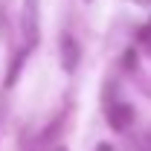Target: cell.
Here are the masks:
<instances>
[{
  "instance_id": "obj_1",
  "label": "cell",
  "mask_w": 151,
  "mask_h": 151,
  "mask_svg": "<svg viewBox=\"0 0 151 151\" xmlns=\"http://www.w3.org/2000/svg\"><path fill=\"white\" fill-rule=\"evenodd\" d=\"M38 29H41L38 0H23V12H20V32H23V44H26V50H32V47L38 44Z\"/></svg>"
},
{
  "instance_id": "obj_2",
  "label": "cell",
  "mask_w": 151,
  "mask_h": 151,
  "mask_svg": "<svg viewBox=\"0 0 151 151\" xmlns=\"http://www.w3.org/2000/svg\"><path fill=\"white\" fill-rule=\"evenodd\" d=\"M78 58H81L78 41H76L73 35H64L61 38V67H64L67 73H73L76 67H78Z\"/></svg>"
},
{
  "instance_id": "obj_3",
  "label": "cell",
  "mask_w": 151,
  "mask_h": 151,
  "mask_svg": "<svg viewBox=\"0 0 151 151\" xmlns=\"http://www.w3.org/2000/svg\"><path fill=\"white\" fill-rule=\"evenodd\" d=\"M108 119H111V125L116 128V131H125V128L134 122V111L125 105V102H113L111 108H108Z\"/></svg>"
},
{
  "instance_id": "obj_4",
  "label": "cell",
  "mask_w": 151,
  "mask_h": 151,
  "mask_svg": "<svg viewBox=\"0 0 151 151\" xmlns=\"http://www.w3.org/2000/svg\"><path fill=\"white\" fill-rule=\"evenodd\" d=\"M139 38H142V41H151V23L142 29V32H139Z\"/></svg>"
},
{
  "instance_id": "obj_5",
  "label": "cell",
  "mask_w": 151,
  "mask_h": 151,
  "mask_svg": "<svg viewBox=\"0 0 151 151\" xmlns=\"http://www.w3.org/2000/svg\"><path fill=\"white\" fill-rule=\"evenodd\" d=\"M96 151H113V148H111V142H99V145H96Z\"/></svg>"
},
{
  "instance_id": "obj_6",
  "label": "cell",
  "mask_w": 151,
  "mask_h": 151,
  "mask_svg": "<svg viewBox=\"0 0 151 151\" xmlns=\"http://www.w3.org/2000/svg\"><path fill=\"white\" fill-rule=\"evenodd\" d=\"M44 151H67V148H64V145H47Z\"/></svg>"
}]
</instances>
